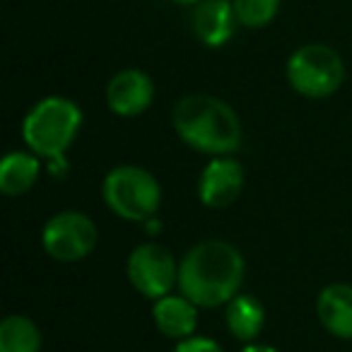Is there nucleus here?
I'll list each match as a JSON object with an SVG mask.
<instances>
[{"label": "nucleus", "mask_w": 352, "mask_h": 352, "mask_svg": "<svg viewBox=\"0 0 352 352\" xmlns=\"http://www.w3.org/2000/svg\"><path fill=\"white\" fill-rule=\"evenodd\" d=\"M244 256L222 239L196 244L179 265V287L196 307H222L236 297L244 283Z\"/></svg>", "instance_id": "1"}, {"label": "nucleus", "mask_w": 352, "mask_h": 352, "mask_svg": "<svg viewBox=\"0 0 352 352\" xmlns=\"http://www.w3.org/2000/svg\"><path fill=\"white\" fill-rule=\"evenodd\" d=\"M174 131L203 155L227 157L241 145V123L227 102L210 94H188L174 107Z\"/></svg>", "instance_id": "2"}, {"label": "nucleus", "mask_w": 352, "mask_h": 352, "mask_svg": "<svg viewBox=\"0 0 352 352\" xmlns=\"http://www.w3.org/2000/svg\"><path fill=\"white\" fill-rule=\"evenodd\" d=\"M82 126V111L73 99L46 97L32 107L22 123V138L34 155L63 160Z\"/></svg>", "instance_id": "3"}, {"label": "nucleus", "mask_w": 352, "mask_h": 352, "mask_svg": "<svg viewBox=\"0 0 352 352\" xmlns=\"http://www.w3.org/2000/svg\"><path fill=\"white\" fill-rule=\"evenodd\" d=\"M104 203L113 215L128 222H147L162 203L160 182L142 166L123 164L107 174L102 184Z\"/></svg>", "instance_id": "4"}, {"label": "nucleus", "mask_w": 352, "mask_h": 352, "mask_svg": "<svg viewBox=\"0 0 352 352\" xmlns=\"http://www.w3.org/2000/svg\"><path fill=\"white\" fill-rule=\"evenodd\" d=\"M287 80L302 97H331L345 80V63L340 54L326 44L299 46L287 60Z\"/></svg>", "instance_id": "5"}, {"label": "nucleus", "mask_w": 352, "mask_h": 352, "mask_svg": "<svg viewBox=\"0 0 352 352\" xmlns=\"http://www.w3.org/2000/svg\"><path fill=\"white\" fill-rule=\"evenodd\" d=\"M99 239L92 217L78 210H65L54 215L41 230L44 251L60 263H75L87 258Z\"/></svg>", "instance_id": "6"}, {"label": "nucleus", "mask_w": 352, "mask_h": 352, "mask_svg": "<svg viewBox=\"0 0 352 352\" xmlns=\"http://www.w3.org/2000/svg\"><path fill=\"white\" fill-rule=\"evenodd\" d=\"M128 280L142 297L160 299L179 283V265L174 256L160 244H140L128 256Z\"/></svg>", "instance_id": "7"}, {"label": "nucleus", "mask_w": 352, "mask_h": 352, "mask_svg": "<svg viewBox=\"0 0 352 352\" xmlns=\"http://www.w3.org/2000/svg\"><path fill=\"white\" fill-rule=\"evenodd\" d=\"M244 188V169L232 157H215L203 169L198 182V198L206 208H230Z\"/></svg>", "instance_id": "8"}, {"label": "nucleus", "mask_w": 352, "mask_h": 352, "mask_svg": "<svg viewBox=\"0 0 352 352\" xmlns=\"http://www.w3.org/2000/svg\"><path fill=\"white\" fill-rule=\"evenodd\" d=\"M152 99H155V85L150 75L138 68L121 70L107 85V104L118 116H140L150 109Z\"/></svg>", "instance_id": "9"}, {"label": "nucleus", "mask_w": 352, "mask_h": 352, "mask_svg": "<svg viewBox=\"0 0 352 352\" xmlns=\"http://www.w3.org/2000/svg\"><path fill=\"white\" fill-rule=\"evenodd\" d=\"M191 25L201 44L220 49L234 36L239 20L234 15L232 0H201L198 6H193Z\"/></svg>", "instance_id": "10"}, {"label": "nucleus", "mask_w": 352, "mask_h": 352, "mask_svg": "<svg viewBox=\"0 0 352 352\" xmlns=\"http://www.w3.org/2000/svg\"><path fill=\"white\" fill-rule=\"evenodd\" d=\"M316 311L323 328L340 340H352V285L336 283L321 289Z\"/></svg>", "instance_id": "11"}, {"label": "nucleus", "mask_w": 352, "mask_h": 352, "mask_svg": "<svg viewBox=\"0 0 352 352\" xmlns=\"http://www.w3.org/2000/svg\"><path fill=\"white\" fill-rule=\"evenodd\" d=\"M152 316H155V326L160 328V333H164L166 338H176V340L191 338L198 326L196 304L184 294L182 297L166 294V297L155 299Z\"/></svg>", "instance_id": "12"}, {"label": "nucleus", "mask_w": 352, "mask_h": 352, "mask_svg": "<svg viewBox=\"0 0 352 352\" xmlns=\"http://www.w3.org/2000/svg\"><path fill=\"white\" fill-rule=\"evenodd\" d=\"M39 155L34 152H10L0 162V191L6 196H22L36 184Z\"/></svg>", "instance_id": "13"}, {"label": "nucleus", "mask_w": 352, "mask_h": 352, "mask_svg": "<svg viewBox=\"0 0 352 352\" xmlns=\"http://www.w3.org/2000/svg\"><path fill=\"white\" fill-rule=\"evenodd\" d=\"M265 309L254 294H236L227 304V328L239 340H256L263 331Z\"/></svg>", "instance_id": "14"}, {"label": "nucleus", "mask_w": 352, "mask_h": 352, "mask_svg": "<svg viewBox=\"0 0 352 352\" xmlns=\"http://www.w3.org/2000/svg\"><path fill=\"white\" fill-rule=\"evenodd\" d=\"M41 331L30 316L10 314L0 323V352H39Z\"/></svg>", "instance_id": "15"}, {"label": "nucleus", "mask_w": 352, "mask_h": 352, "mask_svg": "<svg viewBox=\"0 0 352 352\" xmlns=\"http://www.w3.org/2000/svg\"><path fill=\"white\" fill-rule=\"evenodd\" d=\"M232 6L241 27L261 30L278 17L280 0H232Z\"/></svg>", "instance_id": "16"}, {"label": "nucleus", "mask_w": 352, "mask_h": 352, "mask_svg": "<svg viewBox=\"0 0 352 352\" xmlns=\"http://www.w3.org/2000/svg\"><path fill=\"white\" fill-rule=\"evenodd\" d=\"M174 352H222V347L217 345L215 340H210V338L191 336V338L179 340V345H176Z\"/></svg>", "instance_id": "17"}, {"label": "nucleus", "mask_w": 352, "mask_h": 352, "mask_svg": "<svg viewBox=\"0 0 352 352\" xmlns=\"http://www.w3.org/2000/svg\"><path fill=\"white\" fill-rule=\"evenodd\" d=\"M241 352H278L275 347H270V345H258V342H251V345H246Z\"/></svg>", "instance_id": "18"}, {"label": "nucleus", "mask_w": 352, "mask_h": 352, "mask_svg": "<svg viewBox=\"0 0 352 352\" xmlns=\"http://www.w3.org/2000/svg\"><path fill=\"white\" fill-rule=\"evenodd\" d=\"M171 3H176V6H198L201 0H171Z\"/></svg>", "instance_id": "19"}]
</instances>
